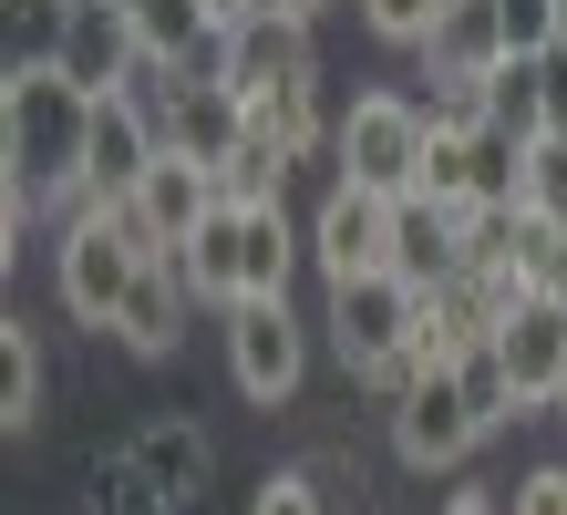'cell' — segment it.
I'll list each match as a JSON object with an SVG mask.
<instances>
[{
  "label": "cell",
  "instance_id": "cell-1",
  "mask_svg": "<svg viewBox=\"0 0 567 515\" xmlns=\"http://www.w3.org/2000/svg\"><path fill=\"white\" fill-rule=\"evenodd\" d=\"M83 134H93V93L62 62H11L0 83V176H21L42 196V217H83Z\"/></svg>",
  "mask_w": 567,
  "mask_h": 515
},
{
  "label": "cell",
  "instance_id": "cell-2",
  "mask_svg": "<svg viewBox=\"0 0 567 515\" xmlns=\"http://www.w3.org/2000/svg\"><path fill=\"white\" fill-rule=\"evenodd\" d=\"M423 299L403 268H372V279H330V309H320V330H330V351H341V371L361 392H382V402H403L413 382V330H423Z\"/></svg>",
  "mask_w": 567,
  "mask_h": 515
},
{
  "label": "cell",
  "instance_id": "cell-3",
  "mask_svg": "<svg viewBox=\"0 0 567 515\" xmlns=\"http://www.w3.org/2000/svg\"><path fill=\"white\" fill-rule=\"evenodd\" d=\"M145 258L155 248L135 237L124 206H83V217H62V237H52V289H62V309H73L83 330H114L135 279H145Z\"/></svg>",
  "mask_w": 567,
  "mask_h": 515
},
{
  "label": "cell",
  "instance_id": "cell-4",
  "mask_svg": "<svg viewBox=\"0 0 567 515\" xmlns=\"http://www.w3.org/2000/svg\"><path fill=\"white\" fill-rule=\"evenodd\" d=\"M423 145H433V124H423L413 93H351V114L330 124V155H341V176H330V186H361V196H392V206H403L423 186Z\"/></svg>",
  "mask_w": 567,
  "mask_h": 515
},
{
  "label": "cell",
  "instance_id": "cell-5",
  "mask_svg": "<svg viewBox=\"0 0 567 515\" xmlns=\"http://www.w3.org/2000/svg\"><path fill=\"white\" fill-rule=\"evenodd\" d=\"M227 382H238V402H289L299 382H310V320H299L289 299H238L227 309Z\"/></svg>",
  "mask_w": 567,
  "mask_h": 515
},
{
  "label": "cell",
  "instance_id": "cell-6",
  "mask_svg": "<svg viewBox=\"0 0 567 515\" xmlns=\"http://www.w3.org/2000/svg\"><path fill=\"white\" fill-rule=\"evenodd\" d=\"M475 443H485V412L464 402V382L454 371H413L403 402H392V454H403L413 474H454Z\"/></svg>",
  "mask_w": 567,
  "mask_h": 515
},
{
  "label": "cell",
  "instance_id": "cell-7",
  "mask_svg": "<svg viewBox=\"0 0 567 515\" xmlns=\"http://www.w3.org/2000/svg\"><path fill=\"white\" fill-rule=\"evenodd\" d=\"M135 93L155 103L165 145H176V155H196V165H227V155L248 145V103L227 93L217 73H145Z\"/></svg>",
  "mask_w": 567,
  "mask_h": 515
},
{
  "label": "cell",
  "instance_id": "cell-8",
  "mask_svg": "<svg viewBox=\"0 0 567 515\" xmlns=\"http://www.w3.org/2000/svg\"><path fill=\"white\" fill-rule=\"evenodd\" d=\"M165 155V124L145 93H93V134H83V186L93 206H124L145 186V165Z\"/></svg>",
  "mask_w": 567,
  "mask_h": 515
},
{
  "label": "cell",
  "instance_id": "cell-9",
  "mask_svg": "<svg viewBox=\"0 0 567 515\" xmlns=\"http://www.w3.org/2000/svg\"><path fill=\"white\" fill-rule=\"evenodd\" d=\"M207 73H217L227 93H238V103H258L269 83L320 73V52H310V21H299V11H279V0H269V11H248V21H227V42H217V62H207Z\"/></svg>",
  "mask_w": 567,
  "mask_h": 515
},
{
  "label": "cell",
  "instance_id": "cell-10",
  "mask_svg": "<svg viewBox=\"0 0 567 515\" xmlns=\"http://www.w3.org/2000/svg\"><path fill=\"white\" fill-rule=\"evenodd\" d=\"M52 62H62L83 93H135V83H145L135 11H124V0H73V11H62V31H52Z\"/></svg>",
  "mask_w": 567,
  "mask_h": 515
},
{
  "label": "cell",
  "instance_id": "cell-11",
  "mask_svg": "<svg viewBox=\"0 0 567 515\" xmlns=\"http://www.w3.org/2000/svg\"><path fill=\"white\" fill-rule=\"evenodd\" d=\"M217 196H227V186H217V165H196V155H176V145H165V155L145 165V186L124 196V217H135V237H145L155 258H176L186 237L217 217Z\"/></svg>",
  "mask_w": 567,
  "mask_h": 515
},
{
  "label": "cell",
  "instance_id": "cell-12",
  "mask_svg": "<svg viewBox=\"0 0 567 515\" xmlns=\"http://www.w3.org/2000/svg\"><path fill=\"white\" fill-rule=\"evenodd\" d=\"M310 258H320V279H372V268H392V196L330 186L320 217H310Z\"/></svg>",
  "mask_w": 567,
  "mask_h": 515
},
{
  "label": "cell",
  "instance_id": "cell-13",
  "mask_svg": "<svg viewBox=\"0 0 567 515\" xmlns=\"http://www.w3.org/2000/svg\"><path fill=\"white\" fill-rule=\"evenodd\" d=\"M506 0H444V21H433L423 42V83H495L506 73Z\"/></svg>",
  "mask_w": 567,
  "mask_h": 515
},
{
  "label": "cell",
  "instance_id": "cell-14",
  "mask_svg": "<svg viewBox=\"0 0 567 515\" xmlns=\"http://www.w3.org/2000/svg\"><path fill=\"white\" fill-rule=\"evenodd\" d=\"M495 361H506V382L526 412H547L567 392V320H557V299H516V320L495 330Z\"/></svg>",
  "mask_w": 567,
  "mask_h": 515
},
{
  "label": "cell",
  "instance_id": "cell-15",
  "mask_svg": "<svg viewBox=\"0 0 567 515\" xmlns=\"http://www.w3.org/2000/svg\"><path fill=\"white\" fill-rule=\"evenodd\" d=\"M392 268L413 289H444L464 268V206H433V196H403L392 206Z\"/></svg>",
  "mask_w": 567,
  "mask_h": 515
},
{
  "label": "cell",
  "instance_id": "cell-16",
  "mask_svg": "<svg viewBox=\"0 0 567 515\" xmlns=\"http://www.w3.org/2000/svg\"><path fill=\"white\" fill-rule=\"evenodd\" d=\"M238 227H248V248H238V299H289L299 258H310V227H289V206H279V196L238 206Z\"/></svg>",
  "mask_w": 567,
  "mask_h": 515
},
{
  "label": "cell",
  "instance_id": "cell-17",
  "mask_svg": "<svg viewBox=\"0 0 567 515\" xmlns=\"http://www.w3.org/2000/svg\"><path fill=\"white\" fill-rule=\"evenodd\" d=\"M186 309H196V289L176 279V258H145V279H135V299H124V320H114V340L135 361H165L186 340Z\"/></svg>",
  "mask_w": 567,
  "mask_h": 515
},
{
  "label": "cell",
  "instance_id": "cell-18",
  "mask_svg": "<svg viewBox=\"0 0 567 515\" xmlns=\"http://www.w3.org/2000/svg\"><path fill=\"white\" fill-rule=\"evenodd\" d=\"M135 42H145V73H186V62H217L227 21L207 0H135Z\"/></svg>",
  "mask_w": 567,
  "mask_h": 515
},
{
  "label": "cell",
  "instance_id": "cell-19",
  "mask_svg": "<svg viewBox=\"0 0 567 515\" xmlns=\"http://www.w3.org/2000/svg\"><path fill=\"white\" fill-rule=\"evenodd\" d=\"M238 248H248V227H238V196H217V217L176 248V279L196 289V309H238Z\"/></svg>",
  "mask_w": 567,
  "mask_h": 515
},
{
  "label": "cell",
  "instance_id": "cell-20",
  "mask_svg": "<svg viewBox=\"0 0 567 515\" xmlns=\"http://www.w3.org/2000/svg\"><path fill=\"white\" fill-rule=\"evenodd\" d=\"M135 454L155 464V485H165V495H176V505H196V495H207V474H217V443H207V433H196V423H186V412H155V423L135 433Z\"/></svg>",
  "mask_w": 567,
  "mask_h": 515
},
{
  "label": "cell",
  "instance_id": "cell-21",
  "mask_svg": "<svg viewBox=\"0 0 567 515\" xmlns=\"http://www.w3.org/2000/svg\"><path fill=\"white\" fill-rule=\"evenodd\" d=\"M248 134H269V145H289V155H320V145H330L320 73H299V83H269V93L248 103Z\"/></svg>",
  "mask_w": 567,
  "mask_h": 515
},
{
  "label": "cell",
  "instance_id": "cell-22",
  "mask_svg": "<svg viewBox=\"0 0 567 515\" xmlns=\"http://www.w3.org/2000/svg\"><path fill=\"white\" fill-rule=\"evenodd\" d=\"M83 515H176V495H165L155 464L124 443V454H104V464L83 474Z\"/></svg>",
  "mask_w": 567,
  "mask_h": 515
},
{
  "label": "cell",
  "instance_id": "cell-23",
  "mask_svg": "<svg viewBox=\"0 0 567 515\" xmlns=\"http://www.w3.org/2000/svg\"><path fill=\"white\" fill-rule=\"evenodd\" d=\"M42 423V340H31L21 320H0V433H31Z\"/></svg>",
  "mask_w": 567,
  "mask_h": 515
},
{
  "label": "cell",
  "instance_id": "cell-24",
  "mask_svg": "<svg viewBox=\"0 0 567 515\" xmlns=\"http://www.w3.org/2000/svg\"><path fill=\"white\" fill-rule=\"evenodd\" d=\"M485 103H495V124H506L516 145H537L547 134V62H506V73L485 83Z\"/></svg>",
  "mask_w": 567,
  "mask_h": 515
},
{
  "label": "cell",
  "instance_id": "cell-25",
  "mask_svg": "<svg viewBox=\"0 0 567 515\" xmlns=\"http://www.w3.org/2000/svg\"><path fill=\"white\" fill-rule=\"evenodd\" d=\"M454 382H464V402L485 412V433H506L516 412H526V402H516V382H506V361H495V340H485V351H464V361H454Z\"/></svg>",
  "mask_w": 567,
  "mask_h": 515
},
{
  "label": "cell",
  "instance_id": "cell-26",
  "mask_svg": "<svg viewBox=\"0 0 567 515\" xmlns=\"http://www.w3.org/2000/svg\"><path fill=\"white\" fill-rule=\"evenodd\" d=\"M289 165H299L289 145H269V134H248V145H238V155L217 165V186L238 196V206H258V196H279V176H289Z\"/></svg>",
  "mask_w": 567,
  "mask_h": 515
},
{
  "label": "cell",
  "instance_id": "cell-27",
  "mask_svg": "<svg viewBox=\"0 0 567 515\" xmlns=\"http://www.w3.org/2000/svg\"><path fill=\"white\" fill-rule=\"evenodd\" d=\"M433 21H444V0H361V31H372V42H392V52H423Z\"/></svg>",
  "mask_w": 567,
  "mask_h": 515
},
{
  "label": "cell",
  "instance_id": "cell-28",
  "mask_svg": "<svg viewBox=\"0 0 567 515\" xmlns=\"http://www.w3.org/2000/svg\"><path fill=\"white\" fill-rule=\"evenodd\" d=\"M516 206H537V217L567 227V134H537V145H526V196Z\"/></svg>",
  "mask_w": 567,
  "mask_h": 515
},
{
  "label": "cell",
  "instance_id": "cell-29",
  "mask_svg": "<svg viewBox=\"0 0 567 515\" xmlns=\"http://www.w3.org/2000/svg\"><path fill=\"white\" fill-rule=\"evenodd\" d=\"M423 124L433 134H475V124H495V103H485V83H433L423 93Z\"/></svg>",
  "mask_w": 567,
  "mask_h": 515
},
{
  "label": "cell",
  "instance_id": "cell-30",
  "mask_svg": "<svg viewBox=\"0 0 567 515\" xmlns=\"http://www.w3.org/2000/svg\"><path fill=\"white\" fill-rule=\"evenodd\" d=\"M506 52L516 62H547L557 52V0H506Z\"/></svg>",
  "mask_w": 567,
  "mask_h": 515
},
{
  "label": "cell",
  "instance_id": "cell-31",
  "mask_svg": "<svg viewBox=\"0 0 567 515\" xmlns=\"http://www.w3.org/2000/svg\"><path fill=\"white\" fill-rule=\"evenodd\" d=\"M413 196L464 206V134H433V145H423V186H413Z\"/></svg>",
  "mask_w": 567,
  "mask_h": 515
},
{
  "label": "cell",
  "instance_id": "cell-32",
  "mask_svg": "<svg viewBox=\"0 0 567 515\" xmlns=\"http://www.w3.org/2000/svg\"><path fill=\"white\" fill-rule=\"evenodd\" d=\"M248 515H320V485H310V474H258V495H248Z\"/></svg>",
  "mask_w": 567,
  "mask_h": 515
},
{
  "label": "cell",
  "instance_id": "cell-33",
  "mask_svg": "<svg viewBox=\"0 0 567 515\" xmlns=\"http://www.w3.org/2000/svg\"><path fill=\"white\" fill-rule=\"evenodd\" d=\"M506 515H567V464H537V474H516Z\"/></svg>",
  "mask_w": 567,
  "mask_h": 515
},
{
  "label": "cell",
  "instance_id": "cell-34",
  "mask_svg": "<svg viewBox=\"0 0 567 515\" xmlns=\"http://www.w3.org/2000/svg\"><path fill=\"white\" fill-rule=\"evenodd\" d=\"M547 134H567V42L547 52Z\"/></svg>",
  "mask_w": 567,
  "mask_h": 515
},
{
  "label": "cell",
  "instance_id": "cell-35",
  "mask_svg": "<svg viewBox=\"0 0 567 515\" xmlns=\"http://www.w3.org/2000/svg\"><path fill=\"white\" fill-rule=\"evenodd\" d=\"M444 515H506V505H495V485H464V495H444Z\"/></svg>",
  "mask_w": 567,
  "mask_h": 515
},
{
  "label": "cell",
  "instance_id": "cell-36",
  "mask_svg": "<svg viewBox=\"0 0 567 515\" xmlns=\"http://www.w3.org/2000/svg\"><path fill=\"white\" fill-rule=\"evenodd\" d=\"M207 11H217V21H248V11H269V0H207Z\"/></svg>",
  "mask_w": 567,
  "mask_h": 515
},
{
  "label": "cell",
  "instance_id": "cell-37",
  "mask_svg": "<svg viewBox=\"0 0 567 515\" xmlns=\"http://www.w3.org/2000/svg\"><path fill=\"white\" fill-rule=\"evenodd\" d=\"M279 11H299V21H320V11H330V0H279Z\"/></svg>",
  "mask_w": 567,
  "mask_h": 515
},
{
  "label": "cell",
  "instance_id": "cell-38",
  "mask_svg": "<svg viewBox=\"0 0 567 515\" xmlns=\"http://www.w3.org/2000/svg\"><path fill=\"white\" fill-rule=\"evenodd\" d=\"M547 299H557V320H567V279H557V289H547Z\"/></svg>",
  "mask_w": 567,
  "mask_h": 515
},
{
  "label": "cell",
  "instance_id": "cell-39",
  "mask_svg": "<svg viewBox=\"0 0 567 515\" xmlns=\"http://www.w3.org/2000/svg\"><path fill=\"white\" fill-rule=\"evenodd\" d=\"M557 42H567V0H557Z\"/></svg>",
  "mask_w": 567,
  "mask_h": 515
},
{
  "label": "cell",
  "instance_id": "cell-40",
  "mask_svg": "<svg viewBox=\"0 0 567 515\" xmlns=\"http://www.w3.org/2000/svg\"><path fill=\"white\" fill-rule=\"evenodd\" d=\"M547 412H557V423H567V392H557V402H547Z\"/></svg>",
  "mask_w": 567,
  "mask_h": 515
},
{
  "label": "cell",
  "instance_id": "cell-41",
  "mask_svg": "<svg viewBox=\"0 0 567 515\" xmlns=\"http://www.w3.org/2000/svg\"><path fill=\"white\" fill-rule=\"evenodd\" d=\"M124 11H135V0H124Z\"/></svg>",
  "mask_w": 567,
  "mask_h": 515
}]
</instances>
